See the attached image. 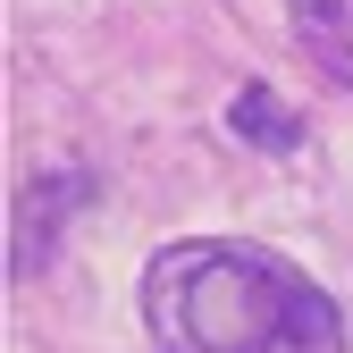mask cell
Returning <instances> with one entry per match:
<instances>
[{"mask_svg":"<svg viewBox=\"0 0 353 353\" xmlns=\"http://www.w3.org/2000/svg\"><path fill=\"white\" fill-rule=\"evenodd\" d=\"M101 194V176L84 160H42L26 185H17V236H9V278H42L51 270V252L68 236V219Z\"/></svg>","mask_w":353,"mask_h":353,"instance_id":"cell-2","label":"cell"},{"mask_svg":"<svg viewBox=\"0 0 353 353\" xmlns=\"http://www.w3.org/2000/svg\"><path fill=\"white\" fill-rule=\"evenodd\" d=\"M143 328L160 353H353L336 294L244 236H185L143 261Z\"/></svg>","mask_w":353,"mask_h":353,"instance_id":"cell-1","label":"cell"},{"mask_svg":"<svg viewBox=\"0 0 353 353\" xmlns=\"http://www.w3.org/2000/svg\"><path fill=\"white\" fill-rule=\"evenodd\" d=\"M228 135H236V143H252V152H278V160H286V152L303 143V118L270 93V84H244V93L228 101Z\"/></svg>","mask_w":353,"mask_h":353,"instance_id":"cell-4","label":"cell"},{"mask_svg":"<svg viewBox=\"0 0 353 353\" xmlns=\"http://www.w3.org/2000/svg\"><path fill=\"white\" fill-rule=\"evenodd\" d=\"M286 17H294V42L312 51V68L353 93V0H286Z\"/></svg>","mask_w":353,"mask_h":353,"instance_id":"cell-3","label":"cell"}]
</instances>
